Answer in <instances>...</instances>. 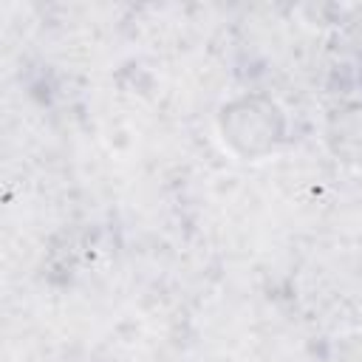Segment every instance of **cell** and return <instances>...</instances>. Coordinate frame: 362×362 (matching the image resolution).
<instances>
[{
  "label": "cell",
  "mask_w": 362,
  "mask_h": 362,
  "mask_svg": "<svg viewBox=\"0 0 362 362\" xmlns=\"http://www.w3.org/2000/svg\"><path fill=\"white\" fill-rule=\"evenodd\" d=\"M218 127H221V139L223 144L238 156L240 144L246 141V133H257V141L263 147V153L269 156L274 150V144L283 139V116L274 107V102L266 99H238L221 107L218 116Z\"/></svg>",
  "instance_id": "6da1fadb"
},
{
  "label": "cell",
  "mask_w": 362,
  "mask_h": 362,
  "mask_svg": "<svg viewBox=\"0 0 362 362\" xmlns=\"http://www.w3.org/2000/svg\"><path fill=\"white\" fill-rule=\"evenodd\" d=\"M325 141L337 156V161L356 164V167L362 164V102L339 105L328 116Z\"/></svg>",
  "instance_id": "7a4b0ae2"
},
{
  "label": "cell",
  "mask_w": 362,
  "mask_h": 362,
  "mask_svg": "<svg viewBox=\"0 0 362 362\" xmlns=\"http://www.w3.org/2000/svg\"><path fill=\"white\" fill-rule=\"evenodd\" d=\"M337 362H362V331H348L334 342Z\"/></svg>",
  "instance_id": "3957f363"
}]
</instances>
